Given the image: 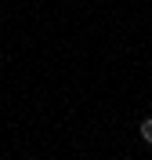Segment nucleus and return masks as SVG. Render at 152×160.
Here are the masks:
<instances>
[{"label":"nucleus","mask_w":152,"mask_h":160,"mask_svg":"<svg viewBox=\"0 0 152 160\" xmlns=\"http://www.w3.org/2000/svg\"><path fill=\"white\" fill-rule=\"evenodd\" d=\"M141 138L152 146V117H145V120H141Z\"/></svg>","instance_id":"f257e3e1"}]
</instances>
